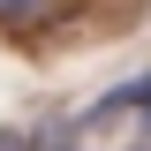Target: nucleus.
<instances>
[{"mask_svg": "<svg viewBox=\"0 0 151 151\" xmlns=\"http://www.w3.org/2000/svg\"><path fill=\"white\" fill-rule=\"evenodd\" d=\"M0 151H68V144H53L38 129H0Z\"/></svg>", "mask_w": 151, "mask_h": 151, "instance_id": "obj_1", "label": "nucleus"}, {"mask_svg": "<svg viewBox=\"0 0 151 151\" xmlns=\"http://www.w3.org/2000/svg\"><path fill=\"white\" fill-rule=\"evenodd\" d=\"M15 15H30V0H0V23H15Z\"/></svg>", "mask_w": 151, "mask_h": 151, "instance_id": "obj_2", "label": "nucleus"}, {"mask_svg": "<svg viewBox=\"0 0 151 151\" xmlns=\"http://www.w3.org/2000/svg\"><path fill=\"white\" fill-rule=\"evenodd\" d=\"M144 151H151V144H144Z\"/></svg>", "mask_w": 151, "mask_h": 151, "instance_id": "obj_3", "label": "nucleus"}]
</instances>
